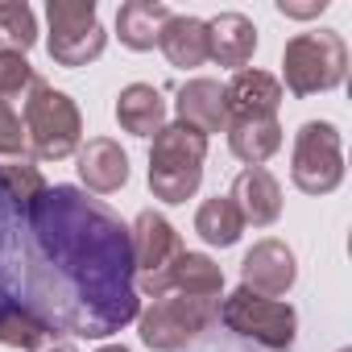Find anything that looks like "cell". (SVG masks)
Wrapping results in <instances>:
<instances>
[{"mask_svg": "<svg viewBox=\"0 0 352 352\" xmlns=\"http://www.w3.org/2000/svg\"><path fill=\"white\" fill-rule=\"evenodd\" d=\"M25 294L54 331L104 340L141 315L129 224L79 187H46L25 212Z\"/></svg>", "mask_w": 352, "mask_h": 352, "instance_id": "cell-1", "label": "cell"}, {"mask_svg": "<svg viewBox=\"0 0 352 352\" xmlns=\"http://www.w3.org/2000/svg\"><path fill=\"white\" fill-rule=\"evenodd\" d=\"M166 282L174 294H191V298H220L224 294V270L208 253H191V249H183L170 261Z\"/></svg>", "mask_w": 352, "mask_h": 352, "instance_id": "cell-17", "label": "cell"}, {"mask_svg": "<svg viewBox=\"0 0 352 352\" xmlns=\"http://www.w3.org/2000/svg\"><path fill=\"white\" fill-rule=\"evenodd\" d=\"M96 352H129L124 344H104V348H96Z\"/></svg>", "mask_w": 352, "mask_h": 352, "instance_id": "cell-30", "label": "cell"}, {"mask_svg": "<svg viewBox=\"0 0 352 352\" xmlns=\"http://www.w3.org/2000/svg\"><path fill=\"white\" fill-rule=\"evenodd\" d=\"M294 278H298V261L286 241H257L241 261V286L261 298L286 294L294 286Z\"/></svg>", "mask_w": 352, "mask_h": 352, "instance_id": "cell-10", "label": "cell"}, {"mask_svg": "<svg viewBox=\"0 0 352 352\" xmlns=\"http://www.w3.org/2000/svg\"><path fill=\"white\" fill-rule=\"evenodd\" d=\"M116 120L133 137H157L166 129V100L153 83H129L116 96Z\"/></svg>", "mask_w": 352, "mask_h": 352, "instance_id": "cell-16", "label": "cell"}, {"mask_svg": "<svg viewBox=\"0 0 352 352\" xmlns=\"http://www.w3.org/2000/svg\"><path fill=\"white\" fill-rule=\"evenodd\" d=\"M228 199L236 204L241 220L253 224V228H270L282 216V187H278V179H274L265 166H245L236 174Z\"/></svg>", "mask_w": 352, "mask_h": 352, "instance_id": "cell-12", "label": "cell"}, {"mask_svg": "<svg viewBox=\"0 0 352 352\" xmlns=\"http://www.w3.org/2000/svg\"><path fill=\"white\" fill-rule=\"evenodd\" d=\"M9 157H30V141H25L21 116L9 104H0V162H9Z\"/></svg>", "mask_w": 352, "mask_h": 352, "instance_id": "cell-27", "label": "cell"}, {"mask_svg": "<svg viewBox=\"0 0 352 352\" xmlns=\"http://www.w3.org/2000/svg\"><path fill=\"white\" fill-rule=\"evenodd\" d=\"M157 50L170 58V67H204L208 63V21L199 17H170L162 38H157Z\"/></svg>", "mask_w": 352, "mask_h": 352, "instance_id": "cell-19", "label": "cell"}, {"mask_svg": "<svg viewBox=\"0 0 352 352\" xmlns=\"http://www.w3.org/2000/svg\"><path fill=\"white\" fill-rule=\"evenodd\" d=\"M253 50H257V25L245 13H220L216 21H208V58H216L220 67L245 71Z\"/></svg>", "mask_w": 352, "mask_h": 352, "instance_id": "cell-14", "label": "cell"}, {"mask_svg": "<svg viewBox=\"0 0 352 352\" xmlns=\"http://www.w3.org/2000/svg\"><path fill=\"white\" fill-rule=\"evenodd\" d=\"M208 137L191 124H166L149 149V191L162 204H187L204 183Z\"/></svg>", "mask_w": 352, "mask_h": 352, "instance_id": "cell-2", "label": "cell"}, {"mask_svg": "<svg viewBox=\"0 0 352 352\" xmlns=\"http://www.w3.org/2000/svg\"><path fill=\"white\" fill-rule=\"evenodd\" d=\"M0 187L9 191V199L21 212H30L42 199L46 179H42V170L34 166V157H9V162H0Z\"/></svg>", "mask_w": 352, "mask_h": 352, "instance_id": "cell-24", "label": "cell"}, {"mask_svg": "<svg viewBox=\"0 0 352 352\" xmlns=\"http://www.w3.org/2000/svg\"><path fill=\"white\" fill-rule=\"evenodd\" d=\"M46 21H50L46 50L58 67H71V71L87 67L108 46V34H104L100 13H96V0H50Z\"/></svg>", "mask_w": 352, "mask_h": 352, "instance_id": "cell-6", "label": "cell"}, {"mask_svg": "<svg viewBox=\"0 0 352 352\" xmlns=\"http://www.w3.org/2000/svg\"><path fill=\"white\" fill-rule=\"evenodd\" d=\"M79 179L96 195H112L129 183V153L112 137H91L79 145Z\"/></svg>", "mask_w": 352, "mask_h": 352, "instance_id": "cell-13", "label": "cell"}, {"mask_svg": "<svg viewBox=\"0 0 352 352\" xmlns=\"http://www.w3.org/2000/svg\"><path fill=\"white\" fill-rule=\"evenodd\" d=\"M282 75L294 96H319L344 83L348 75V46L336 30L298 34L282 50Z\"/></svg>", "mask_w": 352, "mask_h": 352, "instance_id": "cell-4", "label": "cell"}, {"mask_svg": "<svg viewBox=\"0 0 352 352\" xmlns=\"http://www.w3.org/2000/svg\"><path fill=\"white\" fill-rule=\"evenodd\" d=\"M220 319V298H191V294H162L141 315V344L153 352H179L191 340H199Z\"/></svg>", "mask_w": 352, "mask_h": 352, "instance_id": "cell-5", "label": "cell"}, {"mask_svg": "<svg viewBox=\"0 0 352 352\" xmlns=\"http://www.w3.org/2000/svg\"><path fill=\"white\" fill-rule=\"evenodd\" d=\"M282 104V83L265 71H236L224 83V108L228 120H270Z\"/></svg>", "mask_w": 352, "mask_h": 352, "instance_id": "cell-11", "label": "cell"}, {"mask_svg": "<svg viewBox=\"0 0 352 352\" xmlns=\"http://www.w3.org/2000/svg\"><path fill=\"white\" fill-rule=\"evenodd\" d=\"M34 67L25 63V54H9V50H0V104H9L13 96L30 91L34 87Z\"/></svg>", "mask_w": 352, "mask_h": 352, "instance_id": "cell-26", "label": "cell"}, {"mask_svg": "<svg viewBox=\"0 0 352 352\" xmlns=\"http://www.w3.org/2000/svg\"><path fill=\"white\" fill-rule=\"evenodd\" d=\"M38 42V17L25 0H0V50L25 54Z\"/></svg>", "mask_w": 352, "mask_h": 352, "instance_id": "cell-23", "label": "cell"}, {"mask_svg": "<svg viewBox=\"0 0 352 352\" xmlns=\"http://www.w3.org/2000/svg\"><path fill=\"white\" fill-rule=\"evenodd\" d=\"M129 245H133V270H141L137 290L149 294V298L170 294L166 270H170L174 257L183 253V241H179V232H174V224L166 216H157L153 208H145L133 220V228H129Z\"/></svg>", "mask_w": 352, "mask_h": 352, "instance_id": "cell-9", "label": "cell"}, {"mask_svg": "<svg viewBox=\"0 0 352 352\" xmlns=\"http://www.w3.org/2000/svg\"><path fill=\"white\" fill-rule=\"evenodd\" d=\"M220 319L228 331L270 348V352H282L294 344V327H298V315L290 302H278V298H261L253 290H236L220 302Z\"/></svg>", "mask_w": 352, "mask_h": 352, "instance_id": "cell-8", "label": "cell"}, {"mask_svg": "<svg viewBox=\"0 0 352 352\" xmlns=\"http://www.w3.org/2000/svg\"><path fill=\"white\" fill-rule=\"evenodd\" d=\"M50 336H54V327L38 311H30L25 302H9L5 311H0V344H5V348L42 352L50 344Z\"/></svg>", "mask_w": 352, "mask_h": 352, "instance_id": "cell-21", "label": "cell"}, {"mask_svg": "<svg viewBox=\"0 0 352 352\" xmlns=\"http://www.w3.org/2000/svg\"><path fill=\"white\" fill-rule=\"evenodd\" d=\"M174 108H179V120L199 129L204 137L208 133H220L228 129V108H224V87L216 79H191L179 87V100H174Z\"/></svg>", "mask_w": 352, "mask_h": 352, "instance_id": "cell-15", "label": "cell"}, {"mask_svg": "<svg viewBox=\"0 0 352 352\" xmlns=\"http://www.w3.org/2000/svg\"><path fill=\"white\" fill-rule=\"evenodd\" d=\"M290 179L302 195H331L344 183V149H340V129L331 120H307L294 133Z\"/></svg>", "mask_w": 352, "mask_h": 352, "instance_id": "cell-7", "label": "cell"}, {"mask_svg": "<svg viewBox=\"0 0 352 352\" xmlns=\"http://www.w3.org/2000/svg\"><path fill=\"white\" fill-rule=\"evenodd\" d=\"M25 141L30 153L42 162H63L71 153H79L83 145V116L75 108V100L42 79H34V87L25 91Z\"/></svg>", "mask_w": 352, "mask_h": 352, "instance_id": "cell-3", "label": "cell"}, {"mask_svg": "<svg viewBox=\"0 0 352 352\" xmlns=\"http://www.w3.org/2000/svg\"><path fill=\"white\" fill-rule=\"evenodd\" d=\"M228 149L245 162V166H261L282 149V124L270 120H228Z\"/></svg>", "mask_w": 352, "mask_h": 352, "instance_id": "cell-20", "label": "cell"}, {"mask_svg": "<svg viewBox=\"0 0 352 352\" xmlns=\"http://www.w3.org/2000/svg\"><path fill=\"white\" fill-rule=\"evenodd\" d=\"M42 352H75V344H71V340H63V344H46Z\"/></svg>", "mask_w": 352, "mask_h": 352, "instance_id": "cell-29", "label": "cell"}, {"mask_svg": "<svg viewBox=\"0 0 352 352\" xmlns=\"http://www.w3.org/2000/svg\"><path fill=\"white\" fill-rule=\"evenodd\" d=\"M195 232L216 249H232L241 241V232H245V220H241V212H236V204L228 195H216L195 212Z\"/></svg>", "mask_w": 352, "mask_h": 352, "instance_id": "cell-22", "label": "cell"}, {"mask_svg": "<svg viewBox=\"0 0 352 352\" xmlns=\"http://www.w3.org/2000/svg\"><path fill=\"white\" fill-rule=\"evenodd\" d=\"M344 352H348V348H344Z\"/></svg>", "mask_w": 352, "mask_h": 352, "instance_id": "cell-31", "label": "cell"}, {"mask_svg": "<svg viewBox=\"0 0 352 352\" xmlns=\"http://www.w3.org/2000/svg\"><path fill=\"white\" fill-rule=\"evenodd\" d=\"M327 9V0H311V5H294V0H278V13L282 17H319Z\"/></svg>", "mask_w": 352, "mask_h": 352, "instance_id": "cell-28", "label": "cell"}, {"mask_svg": "<svg viewBox=\"0 0 352 352\" xmlns=\"http://www.w3.org/2000/svg\"><path fill=\"white\" fill-rule=\"evenodd\" d=\"M25 212L9 199V191L0 187V311L13 302V274H9V257H13V241L21 232Z\"/></svg>", "mask_w": 352, "mask_h": 352, "instance_id": "cell-25", "label": "cell"}, {"mask_svg": "<svg viewBox=\"0 0 352 352\" xmlns=\"http://www.w3.org/2000/svg\"><path fill=\"white\" fill-rule=\"evenodd\" d=\"M170 17L174 13L162 0H129V5L116 9V34L129 50H153Z\"/></svg>", "mask_w": 352, "mask_h": 352, "instance_id": "cell-18", "label": "cell"}]
</instances>
